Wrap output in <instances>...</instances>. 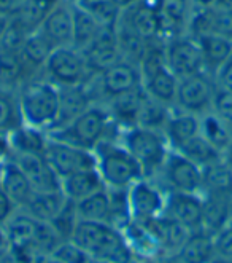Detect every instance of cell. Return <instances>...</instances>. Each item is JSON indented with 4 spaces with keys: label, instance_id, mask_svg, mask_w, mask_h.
Masks as SVG:
<instances>
[{
    "label": "cell",
    "instance_id": "1",
    "mask_svg": "<svg viewBox=\"0 0 232 263\" xmlns=\"http://www.w3.org/2000/svg\"><path fill=\"white\" fill-rule=\"evenodd\" d=\"M70 241L96 263H137L121 230L107 222L78 220Z\"/></svg>",
    "mask_w": 232,
    "mask_h": 263
},
{
    "label": "cell",
    "instance_id": "2",
    "mask_svg": "<svg viewBox=\"0 0 232 263\" xmlns=\"http://www.w3.org/2000/svg\"><path fill=\"white\" fill-rule=\"evenodd\" d=\"M23 123L48 133L59 114V86L46 77H32L16 89Z\"/></svg>",
    "mask_w": 232,
    "mask_h": 263
},
{
    "label": "cell",
    "instance_id": "3",
    "mask_svg": "<svg viewBox=\"0 0 232 263\" xmlns=\"http://www.w3.org/2000/svg\"><path fill=\"white\" fill-rule=\"evenodd\" d=\"M96 164L107 189H129L145 179L142 164L116 139H103L96 147Z\"/></svg>",
    "mask_w": 232,
    "mask_h": 263
},
{
    "label": "cell",
    "instance_id": "4",
    "mask_svg": "<svg viewBox=\"0 0 232 263\" xmlns=\"http://www.w3.org/2000/svg\"><path fill=\"white\" fill-rule=\"evenodd\" d=\"M112 125L113 123L105 107L102 104H94L67 125L48 131L46 136L60 142L94 152L103 139L108 137Z\"/></svg>",
    "mask_w": 232,
    "mask_h": 263
},
{
    "label": "cell",
    "instance_id": "5",
    "mask_svg": "<svg viewBox=\"0 0 232 263\" xmlns=\"http://www.w3.org/2000/svg\"><path fill=\"white\" fill-rule=\"evenodd\" d=\"M119 142L142 164L146 179L161 171L170 152L164 133L145 126L119 129Z\"/></svg>",
    "mask_w": 232,
    "mask_h": 263
},
{
    "label": "cell",
    "instance_id": "6",
    "mask_svg": "<svg viewBox=\"0 0 232 263\" xmlns=\"http://www.w3.org/2000/svg\"><path fill=\"white\" fill-rule=\"evenodd\" d=\"M94 98L105 102L118 96L143 88V77L140 66L129 59H119L118 63L105 69L102 73L94 77L89 82Z\"/></svg>",
    "mask_w": 232,
    "mask_h": 263
},
{
    "label": "cell",
    "instance_id": "7",
    "mask_svg": "<svg viewBox=\"0 0 232 263\" xmlns=\"http://www.w3.org/2000/svg\"><path fill=\"white\" fill-rule=\"evenodd\" d=\"M43 75L57 86L85 85L94 79L86 67L83 53L73 46L54 48L43 67Z\"/></svg>",
    "mask_w": 232,
    "mask_h": 263
},
{
    "label": "cell",
    "instance_id": "8",
    "mask_svg": "<svg viewBox=\"0 0 232 263\" xmlns=\"http://www.w3.org/2000/svg\"><path fill=\"white\" fill-rule=\"evenodd\" d=\"M216 91L213 73L202 70L186 79H181L177 89L175 109L194 115H202L212 110V102Z\"/></svg>",
    "mask_w": 232,
    "mask_h": 263
},
{
    "label": "cell",
    "instance_id": "9",
    "mask_svg": "<svg viewBox=\"0 0 232 263\" xmlns=\"http://www.w3.org/2000/svg\"><path fill=\"white\" fill-rule=\"evenodd\" d=\"M167 185V192H184L204 195V171L196 163L170 150L159 171Z\"/></svg>",
    "mask_w": 232,
    "mask_h": 263
},
{
    "label": "cell",
    "instance_id": "10",
    "mask_svg": "<svg viewBox=\"0 0 232 263\" xmlns=\"http://www.w3.org/2000/svg\"><path fill=\"white\" fill-rule=\"evenodd\" d=\"M164 53L168 70L178 80L205 70L200 46L197 40L189 34L164 42Z\"/></svg>",
    "mask_w": 232,
    "mask_h": 263
},
{
    "label": "cell",
    "instance_id": "11",
    "mask_svg": "<svg viewBox=\"0 0 232 263\" xmlns=\"http://www.w3.org/2000/svg\"><path fill=\"white\" fill-rule=\"evenodd\" d=\"M45 157L60 180L83 169L97 167L94 152L60 142L51 137H48V142H46Z\"/></svg>",
    "mask_w": 232,
    "mask_h": 263
},
{
    "label": "cell",
    "instance_id": "12",
    "mask_svg": "<svg viewBox=\"0 0 232 263\" xmlns=\"http://www.w3.org/2000/svg\"><path fill=\"white\" fill-rule=\"evenodd\" d=\"M129 208L132 219L137 222H146L159 217L165 211L167 192L159 189L151 179H142L128 189Z\"/></svg>",
    "mask_w": 232,
    "mask_h": 263
},
{
    "label": "cell",
    "instance_id": "13",
    "mask_svg": "<svg viewBox=\"0 0 232 263\" xmlns=\"http://www.w3.org/2000/svg\"><path fill=\"white\" fill-rule=\"evenodd\" d=\"M194 7L191 0H158L156 16L159 27V39L167 42L188 34Z\"/></svg>",
    "mask_w": 232,
    "mask_h": 263
},
{
    "label": "cell",
    "instance_id": "14",
    "mask_svg": "<svg viewBox=\"0 0 232 263\" xmlns=\"http://www.w3.org/2000/svg\"><path fill=\"white\" fill-rule=\"evenodd\" d=\"M81 53L86 61V67L92 77H97L105 69H108L115 63H118L119 59H122L115 26L102 27L99 35Z\"/></svg>",
    "mask_w": 232,
    "mask_h": 263
},
{
    "label": "cell",
    "instance_id": "15",
    "mask_svg": "<svg viewBox=\"0 0 232 263\" xmlns=\"http://www.w3.org/2000/svg\"><path fill=\"white\" fill-rule=\"evenodd\" d=\"M165 215L177 220L189 231L202 230L204 225V195L167 192Z\"/></svg>",
    "mask_w": 232,
    "mask_h": 263
},
{
    "label": "cell",
    "instance_id": "16",
    "mask_svg": "<svg viewBox=\"0 0 232 263\" xmlns=\"http://www.w3.org/2000/svg\"><path fill=\"white\" fill-rule=\"evenodd\" d=\"M10 157L19 166L34 192L60 189V179L53 171L45 153H10Z\"/></svg>",
    "mask_w": 232,
    "mask_h": 263
},
{
    "label": "cell",
    "instance_id": "17",
    "mask_svg": "<svg viewBox=\"0 0 232 263\" xmlns=\"http://www.w3.org/2000/svg\"><path fill=\"white\" fill-rule=\"evenodd\" d=\"M94 104L97 102L89 83L75 86H59V114L54 126L50 131L67 125V123L81 115Z\"/></svg>",
    "mask_w": 232,
    "mask_h": 263
},
{
    "label": "cell",
    "instance_id": "18",
    "mask_svg": "<svg viewBox=\"0 0 232 263\" xmlns=\"http://www.w3.org/2000/svg\"><path fill=\"white\" fill-rule=\"evenodd\" d=\"M48 37V40L56 46H72L73 40V16L72 2L60 0L51 10V13L43 20L38 27Z\"/></svg>",
    "mask_w": 232,
    "mask_h": 263
},
{
    "label": "cell",
    "instance_id": "19",
    "mask_svg": "<svg viewBox=\"0 0 232 263\" xmlns=\"http://www.w3.org/2000/svg\"><path fill=\"white\" fill-rule=\"evenodd\" d=\"M146 92L143 88L128 92V95L118 96L112 101H108L103 107L107 109L110 120L119 129H126L138 125V117L145 101Z\"/></svg>",
    "mask_w": 232,
    "mask_h": 263
},
{
    "label": "cell",
    "instance_id": "20",
    "mask_svg": "<svg viewBox=\"0 0 232 263\" xmlns=\"http://www.w3.org/2000/svg\"><path fill=\"white\" fill-rule=\"evenodd\" d=\"M0 189L7 193V196L16 204L18 209H23L34 193V189L30 187L27 177L23 174L19 166L13 161L11 157L0 163Z\"/></svg>",
    "mask_w": 232,
    "mask_h": 263
},
{
    "label": "cell",
    "instance_id": "21",
    "mask_svg": "<svg viewBox=\"0 0 232 263\" xmlns=\"http://www.w3.org/2000/svg\"><path fill=\"white\" fill-rule=\"evenodd\" d=\"M170 150H180L183 145H186L191 139L200 134V120L199 115L180 112L175 109L170 118L167 120L162 129Z\"/></svg>",
    "mask_w": 232,
    "mask_h": 263
},
{
    "label": "cell",
    "instance_id": "22",
    "mask_svg": "<svg viewBox=\"0 0 232 263\" xmlns=\"http://www.w3.org/2000/svg\"><path fill=\"white\" fill-rule=\"evenodd\" d=\"M170 257L174 263H212L215 258L213 236L204 230L191 231L188 239Z\"/></svg>",
    "mask_w": 232,
    "mask_h": 263
},
{
    "label": "cell",
    "instance_id": "23",
    "mask_svg": "<svg viewBox=\"0 0 232 263\" xmlns=\"http://www.w3.org/2000/svg\"><path fill=\"white\" fill-rule=\"evenodd\" d=\"M232 220V195L204 193L202 230L212 236Z\"/></svg>",
    "mask_w": 232,
    "mask_h": 263
},
{
    "label": "cell",
    "instance_id": "24",
    "mask_svg": "<svg viewBox=\"0 0 232 263\" xmlns=\"http://www.w3.org/2000/svg\"><path fill=\"white\" fill-rule=\"evenodd\" d=\"M105 187L107 185L102 176L99 174L97 167L83 169V171H78L60 180V190L64 192L66 198L73 201V203H78L83 198L96 193Z\"/></svg>",
    "mask_w": 232,
    "mask_h": 263
},
{
    "label": "cell",
    "instance_id": "25",
    "mask_svg": "<svg viewBox=\"0 0 232 263\" xmlns=\"http://www.w3.org/2000/svg\"><path fill=\"white\" fill-rule=\"evenodd\" d=\"M54 48L56 46L48 40V37L40 29H37L26 37L18 53L23 58L26 66L32 70V73L38 75L43 73V67Z\"/></svg>",
    "mask_w": 232,
    "mask_h": 263
},
{
    "label": "cell",
    "instance_id": "26",
    "mask_svg": "<svg viewBox=\"0 0 232 263\" xmlns=\"http://www.w3.org/2000/svg\"><path fill=\"white\" fill-rule=\"evenodd\" d=\"M66 203L67 198L60 189L50 192H34L23 211L40 222H53Z\"/></svg>",
    "mask_w": 232,
    "mask_h": 263
},
{
    "label": "cell",
    "instance_id": "27",
    "mask_svg": "<svg viewBox=\"0 0 232 263\" xmlns=\"http://www.w3.org/2000/svg\"><path fill=\"white\" fill-rule=\"evenodd\" d=\"M204 58V69L215 73L232 56V39L218 34H202L194 37Z\"/></svg>",
    "mask_w": 232,
    "mask_h": 263
},
{
    "label": "cell",
    "instance_id": "28",
    "mask_svg": "<svg viewBox=\"0 0 232 263\" xmlns=\"http://www.w3.org/2000/svg\"><path fill=\"white\" fill-rule=\"evenodd\" d=\"M32 77L37 75L26 66L18 51L0 50V88L16 91Z\"/></svg>",
    "mask_w": 232,
    "mask_h": 263
},
{
    "label": "cell",
    "instance_id": "29",
    "mask_svg": "<svg viewBox=\"0 0 232 263\" xmlns=\"http://www.w3.org/2000/svg\"><path fill=\"white\" fill-rule=\"evenodd\" d=\"M72 2V0H70ZM72 16H73V40H72V46L76 48L78 51L86 50L88 46L92 43L100 29L103 26H100L96 18L92 14L83 8L81 5L72 2Z\"/></svg>",
    "mask_w": 232,
    "mask_h": 263
},
{
    "label": "cell",
    "instance_id": "30",
    "mask_svg": "<svg viewBox=\"0 0 232 263\" xmlns=\"http://www.w3.org/2000/svg\"><path fill=\"white\" fill-rule=\"evenodd\" d=\"M10 153H45L48 136L45 131L21 125L7 134Z\"/></svg>",
    "mask_w": 232,
    "mask_h": 263
},
{
    "label": "cell",
    "instance_id": "31",
    "mask_svg": "<svg viewBox=\"0 0 232 263\" xmlns=\"http://www.w3.org/2000/svg\"><path fill=\"white\" fill-rule=\"evenodd\" d=\"M199 120H200V136L205 141H208L216 150L224 153L232 142V128L213 110L199 115Z\"/></svg>",
    "mask_w": 232,
    "mask_h": 263
},
{
    "label": "cell",
    "instance_id": "32",
    "mask_svg": "<svg viewBox=\"0 0 232 263\" xmlns=\"http://www.w3.org/2000/svg\"><path fill=\"white\" fill-rule=\"evenodd\" d=\"M38 222L40 220L34 219L32 215H29L26 211L18 209L5 223L10 244L11 246H34Z\"/></svg>",
    "mask_w": 232,
    "mask_h": 263
},
{
    "label": "cell",
    "instance_id": "33",
    "mask_svg": "<svg viewBox=\"0 0 232 263\" xmlns=\"http://www.w3.org/2000/svg\"><path fill=\"white\" fill-rule=\"evenodd\" d=\"M75 208L80 220L108 223L110 220V192L105 187L75 203Z\"/></svg>",
    "mask_w": 232,
    "mask_h": 263
},
{
    "label": "cell",
    "instance_id": "34",
    "mask_svg": "<svg viewBox=\"0 0 232 263\" xmlns=\"http://www.w3.org/2000/svg\"><path fill=\"white\" fill-rule=\"evenodd\" d=\"M59 2L60 0H21L13 18H16L29 32H32L40 27L43 20Z\"/></svg>",
    "mask_w": 232,
    "mask_h": 263
},
{
    "label": "cell",
    "instance_id": "35",
    "mask_svg": "<svg viewBox=\"0 0 232 263\" xmlns=\"http://www.w3.org/2000/svg\"><path fill=\"white\" fill-rule=\"evenodd\" d=\"M177 152L181 153L183 157H186L188 160H191L193 163H196L199 167H202V169L216 163V161L223 160V153L220 150H216L200 134L196 136L194 139H191L186 145H183Z\"/></svg>",
    "mask_w": 232,
    "mask_h": 263
},
{
    "label": "cell",
    "instance_id": "36",
    "mask_svg": "<svg viewBox=\"0 0 232 263\" xmlns=\"http://www.w3.org/2000/svg\"><path fill=\"white\" fill-rule=\"evenodd\" d=\"M204 171V193H226L232 195V169L224 160L216 161Z\"/></svg>",
    "mask_w": 232,
    "mask_h": 263
},
{
    "label": "cell",
    "instance_id": "37",
    "mask_svg": "<svg viewBox=\"0 0 232 263\" xmlns=\"http://www.w3.org/2000/svg\"><path fill=\"white\" fill-rule=\"evenodd\" d=\"M23 123L16 91L0 89V134H10Z\"/></svg>",
    "mask_w": 232,
    "mask_h": 263
},
{
    "label": "cell",
    "instance_id": "38",
    "mask_svg": "<svg viewBox=\"0 0 232 263\" xmlns=\"http://www.w3.org/2000/svg\"><path fill=\"white\" fill-rule=\"evenodd\" d=\"M172 107L164 105L158 101L151 99L148 95L145 96L140 117H138V125L137 126H145V128H153L162 131L167 120L172 115Z\"/></svg>",
    "mask_w": 232,
    "mask_h": 263
},
{
    "label": "cell",
    "instance_id": "39",
    "mask_svg": "<svg viewBox=\"0 0 232 263\" xmlns=\"http://www.w3.org/2000/svg\"><path fill=\"white\" fill-rule=\"evenodd\" d=\"M76 4V2H75ZM83 8H86L92 16L96 18V21L103 26H116L119 16H121V8L113 2V0H94V2H83L78 4Z\"/></svg>",
    "mask_w": 232,
    "mask_h": 263
},
{
    "label": "cell",
    "instance_id": "40",
    "mask_svg": "<svg viewBox=\"0 0 232 263\" xmlns=\"http://www.w3.org/2000/svg\"><path fill=\"white\" fill-rule=\"evenodd\" d=\"M212 110L232 128V91H226L216 86L212 102Z\"/></svg>",
    "mask_w": 232,
    "mask_h": 263
},
{
    "label": "cell",
    "instance_id": "41",
    "mask_svg": "<svg viewBox=\"0 0 232 263\" xmlns=\"http://www.w3.org/2000/svg\"><path fill=\"white\" fill-rule=\"evenodd\" d=\"M215 258L232 260V220L213 235Z\"/></svg>",
    "mask_w": 232,
    "mask_h": 263
},
{
    "label": "cell",
    "instance_id": "42",
    "mask_svg": "<svg viewBox=\"0 0 232 263\" xmlns=\"http://www.w3.org/2000/svg\"><path fill=\"white\" fill-rule=\"evenodd\" d=\"M213 77H215L216 86L223 88L226 91H232V56L213 73Z\"/></svg>",
    "mask_w": 232,
    "mask_h": 263
},
{
    "label": "cell",
    "instance_id": "43",
    "mask_svg": "<svg viewBox=\"0 0 232 263\" xmlns=\"http://www.w3.org/2000/svg\"><path fill=\"white\" fill-rule=\"evenodd\" d=\"M18 211L16 204L7 196V193L0 189V225H5L10 217Z\"/></svg>",
    "mask_w": 232,
    "mask_h": 263
},
{
    "label": "cell",
    "instance_id": "44",
    "mask_svg": "<svg viewBox=\"0 0 232 263\" xmlns=\"http://www.w3.org/2000/svg\"><path fill=\"white\" fill-rule=\"evenodd\" d=\"M21 0H0V14L2 16H13L16 13Z\"/></svg>",
    "mask_w": 232,
    "mask_h": 263
},
{
    "label": "cell",
    "instance_id": "45",
    "mask_svg": "<svg viewBox=\"0 0 232 263\" xmlns=\"http://www.w3.org/2000/svg\"><path fill=\"white\" fill-rule=\"evenodd\" d=\"M138 263H174V261H172V257H170V255L159 254V255H154V257H150V258L140 260Z\"/></svg>",
    "mask_w": 232,
    "mask_h": 263
},
{
    "label": "cell",
    "instance_id": "46",
    "mask_svg": "<svg viewBox=\"0 0 232 263\" xmlns=\"http://www.w3.org/2000/svg\"><path fill=\"white\" fill-rule=\"evenodd\" d=\"M191 4L194 8H210L215 7L216 0H191Z\"/></svg>",
    "mask_w": 232,
    "mask_h": 263
},
{
    "label": "cell",
    "instance_id": "47",
    "mask_svg": "<svg viewBox=\"0 0 232 263\" xmlns=\"http://www.w3.org/2000/svg\"><path fill=\"white\" fill-rule=\"evenodd\" d=\"M8 23H10V18L8 16H2V14H0V40H2V37L5 34Z\"/></svg>",
    "mask_w": 232,
    "mask_h": 263
},
{
    "label": "cell",
    "instance_id": "48",
    "mask_svg": "<svg viewBox=\"0 0 232 263\" xmlns=\"http://www.w3.org/2000/svg\"><path fill=\"white\" fill-rule=\"evenodd\" d=\"M216 8H232V0H216Z\"/></svg>",
    "mask_w": 232,
    "mask_h": 263
},
{
    "label": "cell",
    "instance_id": "49",
    "mask_svg": "<svg viewBox=\"0 0 232 263\" xmlns=\"http://www.w3.org/2000/svg\"><path fill=\"white\" fill-rule=\"evenodd\" d=\"M41 263H60V261L57 258H54V257H46V258L41 260Z\"/></svg>",
    "mask_w": 232,
    "mask_h": 263
},
{
    "label": "cell",
    "instance_id": "50",
    "mask_svg": "<svg viewBox=\"0 0 232 263\" xmlns=\"http://www.w3.org/2000/svg\"><path fill=\"white\" fill-rule=\"evenodd\" d=\"M212 263H232V260H221V258H213Z\"/></svg>",
    "mask_w": 232,
    "mask_h": 263
},
{
    "label": "cell",
    "instance_id": "51",
    "mask_svg": "<svg viewBox=\"0 0 232 263\" xmlns=\"http://www.w3.org/2000/svg\"><path fill=\"white\" fill-rule=\"evenodd\" d=\"M72 2H76V4H83V2H94V0H72Z\"/></svg>",
    "mask_w": 232,
    "mask_h": 263
},
{
    "label": "cell",
    "instance_id": "52",
    "mask_svg": "<svg viewBox=\"0 0 232 263\" xmlns=\"http://www.w3.org/2000/svg\"><path fill=\"white\" fill-rule=\"evenodd\" d=\"M0 89H2V88H0Z\"/></svg>",
    "mask_w": 232,
    "mask_h": 263
}]
</instances>
